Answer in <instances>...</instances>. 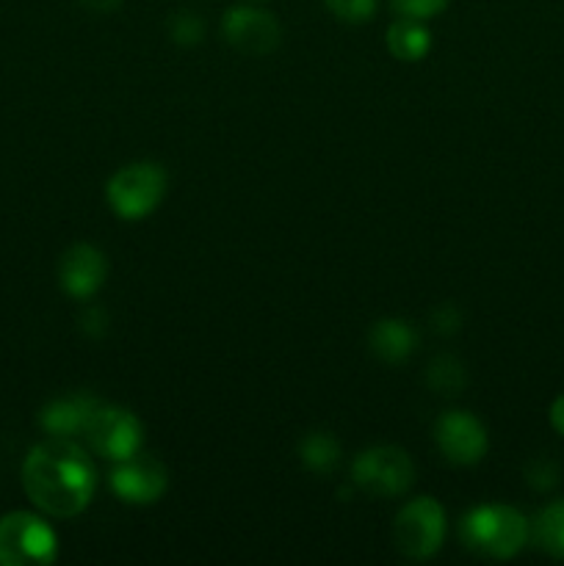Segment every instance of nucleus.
<instances>
[{
	"label": "nucleus",
	"instance_id": "f257e3e1",
	"mask_svg": "<svg viewBox=\"0 0 564 566\" xmlns=\"http://www.w3.org/2000/svg\"><path fill=\"white\" fill-rule=\"evenodd\" d=\"M22 486L28 501L50 517H77L92 503L97 470L81 446L66 437H50L28 451Z\"/></svg>",
	"mask_w": 564,
	"mask_h": 566
},
{
	"label": "nucleus",
	"instance_id": "f03ea898",
	"mask_svg": "<svg viewBox=\"0 0 564 566\" xmlns=\"http://www.w3.org/2000/svg\"><path fill=\"white\" fill-rule=\"evenodd\" d=\"M529 523L512 506H479L464 514L459 536L468 551L490 558H514L529 542Z\"/></svg>",
	"mask_w": 564,
	"mask_h": 566
},
{
	"label": "nucleus",
	"instance_id": "7ed1b4c3",
	"mask_svg": "<svg viewBox=\"0 0 564 566\" xmlns=\"http://www.w3.org/2000/svg\"><path fill=\"white\" fill-rule=\"evenodd\" d=\"M166 171L160 164L138 160V164L122 166L108 180L105 197L111 210L125 221H142L153 213L166 193Z\"/></svg>",
	"mask_w": 564,
	"mask_h": 566
},
{
	"label": "nucleus",
	"instance_id": "20e7f679",
	"mask_svg": "<svg viewBox=\"0 0 564 566\" xmlns=\"http://www.w3.org/2000/svg\"><path fill=\"white\" fill-rule=\"evenodd\" d=\"M55 558L59 539L39 514L11 512L0 520V566H48Z\"/></svg>",
	"mask_w": 564,
	"mask_h": 566
},
{
	"label": "nucleus",
	"instance_id": "39448f33",
	"mask_svg": "<svg viewBox=\"0 0 564 566\" xmlns=\"http://www.w3.org/2000/svg\"><path fill=\"white\" fill-rule=\"evenodd\" d=\"M446 539V509L435 497H415L393 523V542L401 556L412 562H426L435 556Z\"/></svg>",
	"mask_w": 564,
	"mask_h": 566
},
{
	"label": "nucleus",
	"instance_id": "423d86ee",
	"mask_svg": "<svg viewBox=\"0 0 564 566\" xmlns=\"http://www.w3.org/2000/svg\"><path fill=\"white\" fill-rule=\"evenodd\" d=\"M83 437L92 451L108 462H125V459L136 457L144 442V431L136 415L116 403H97Z\"/></svg>",
	"mask_w": 564,
	"mask_h": 566
},
{
	"label": "nucleus",
	"instance_id": "0eeeda50",
	"mask_svg": "<svg viewBox=\"0 0 564 566\" xmlns=\"http://www.w3.org/2000/svg\"><path fill=\"white\" fill-rule=\"evenodd\" d=\"M354 484L376 497H396L412 486L415 468L404 448L376 446L354 459Z\"/></svg>",
	"mask_w": 564,
	"mask_h": 566
},
{
	"label": "nucleus",
	"instance_id": "6e6552de",
	"mask_svg": "<svg viewBox=\"0 0 564 566\" xmlns=\"http://www.w3.org/2000/svg\"><path fill=\"white\" fill-rule=\"evenodd\" d=\"M111 490L130 506H153L169 490V473L158 459L138 451L136 457L116 462L111 473Z\"/></svg>",
	"mask_w": 564,
	"mask_h": 566
},
{
	"label": "nucleus",
	"instance_id": "1a4fd4ad",
	"mask_svg": "<svg viewBox=\"0 0 564 566\" xmlns=\"http://www.w3.org/2000/svg\"><path fill=\"white\" fill-rule=\"evenodd\" d=\"M224 39L247 55H269L282 39V28L271 11L258 6H232L221 20Z\"/></svg>",
	"mask_w": 564,
	"mask_h": 566
},
{
	"label": "nucleus",
	"instance_id": "9d476101",
	"mask_svg": "<svg viewBox=\"0 0 564 566\" xmlns=\"http://www.w3.org/2000/svg\"><path fill=\"white\" fill-rule=\"evenodd\" d=\"M435 440L440 446L442 457L451 464H476L484 459L487 446V429L476 415L464 412V409H451L442 415L435 426Z\"/></svg>",
	"mask_w": 564,
	"mask_h": 566
},
{
	"label": "nucleus",
	"instance_id": "9b49d317",
	"mask_svg": "<svg viewBox=\"0 0 564 566\" xmlns=\"http://www.w3.org/2000/svg\"><path fill=\"white\" fill-rule=\"evenodd\" d=\"M108 276V263L92 243H75L64 252L59 263V282L72 298H92Z\"/></svg>",
	"mask_w": 564,
	"mask_h": 566
},
{
	"label": "nucleus",
	"instance_id": "f8f14e48",
	"mask_svg": "<svg viewBox=\"0 0 564 566\" xmlns=\"http://www.w3.org/2000/svg\"><path fill=\"white\" fill-rule=\"evenodd\" d=\"M97 398L86 396V392L55 398V401H50L48 407L39 412V423H42V429L48 431L50 437H66V440H72V437L86 431V423L88 418H92L94 409H97Z\"/></svg>",
	"mask_w": 564,
	"mask_h": 566
},
{
	"label": "nucleus",
	"instance_id": "ddd939ff",
	"mask_svg": "<svg viewBox=\"0 0 564 566\" xmlns=\"http://www.w3.org/2000/svg\"><path fill=\"white\" fill-rule=\"evenodd\" d=\"M370 348L379 359L385 363H404L409 354L415 352V343H418V332L401 318H382L376 321L374 329H370Z\"/></svg>",
	"mask_w": 564,
	"mask_h": 566
},
{
	"label": "nucleus",
	"instance_id": "4468645a",
	"mask_svg": "<svg viewBox=\"0 0 564 566\" xmlns=\"http://www.w3.org/2000/svg\"><path fill=\"white\" fill-rule=\"evenodd\" d=\"M429 48H431V33L420 20L401 17V20H396L390 28H387V50H390L396 59L420 61L426 53H429Z\"/></svg>",
	"mask_w": 564,
	"mask_h": 566
},
{
	"label": "nucleus",
	"instance_id": "2eb2a0df",
	"mask_svg": "<svg viewBox=\"0 0 564 566\" xmlns=\"http://www.w3.org/2000/svg\"><path fill=\"white\" fill-rule=\"evenodd\" d=\"M299 457H302V464L313 473L324 475L332 473L341 462V446L332 434L326 431H310L302 442H299Z\"/></svg>",
	"mask_w": 564,
	"mask_h": 566
},
{
	"label": "nucleus",
	"instance_id": "dca6fc26",
	"mask_svg": "<svg viewBox=\"0 0 564 566\" xmlns=\"http://www.w3.org/2000/svg\"><path fill=\"white\" fill-rule=\"evenodd\" d=\"M536 545L553 558H564V497L553 501L534 520Z\"/></svg>",
	"mask_w": 564,
	"mask_h": 566
},
{
	"label": "nucleus",
	"instance_id": "f3484780",
	"mask_svg": "<svg viewBox=\"0 0 564 566\" xmlns=\"http://www.w3.org/2000/svg\"><path fill=\"white\" fill-rule=\"evenodd\" d=\"M426 379H429V387L435 392L453 396V392H459L464 387V368L453 357H437L431 359Z\"/></svg>",
	"mask_w": 564,
	"mask_h": 566
},
{
	"label": "nucleus",
	"instance_id": "a211bd4d",
	"mask_svg": "<svg viewBox=\"0 0 564 566\" xmlns=\"http://www.w3.org/2000/svg\"><path fill=\"white\" fill-rule=\"evenodd\" d=\"M169 36H171V42L182 44V48L199 44L205 36L202 20H199V17H194L191 11H177V14L169 17Z\"/></svg>",
	"mask_w": 564,
	"mask_h": 566
},
{
	"label": "nucleus",
	"instance_id": "6ab92c4d",
	"mask_svg": "<svg viewBox=\"0 0 564 566\" xmlns=\"http://www.w3.org/2000/svg\"><path fill=\"white\" fill-rule=\"evenodd\" d=\"M324 3L337 20L352 22V25L368 22L376 14V0H324Z\"/></svg>",
	"mask_w": 564,
	"mask_h": 566
},
{
	"label": "nucleus",
	"instance_id": "aec40b11",
	"mask_svg": "<svg viewBox=\"0 0 564 566\" xmlns=\"http://www.w3.org/2000/svg\"><path fill=\"white\" fill-rule=\"evenodd\" d=\"M393 9L401 17H409V20H431V17L442 14L448 6V0H390Z\"/></svg>",
	"mask_w": 564,
	"mask_h": 566
},
{
	"label": "nucleus",
	"instance_id": "412c9836",
	"mask_svg": "<svg viewBox=\"0 0 564 566\" xmlns=\"http://www.w3.org/2000/svg\"><path fill=\"white\" fill-rule=\"evenodd\" d=\"M525 475H529V481L536 486V490H547V486L556 484L558 470L553 468L551 462H545V459H536V462H531L529 473Z\"/></svg>",
	"mask_w": 564,
	"mask_h": 566
},
{
	"label": "nucleus",
	"instance_id": "4be33fe9",
	"mask_svg": "<svg viewBox=\"0 0 564 566\" xmlns=\"http://www.w3.org/2000/svg\"><path fill=\"white\" fill-rule=\"evenodd\" d=\"M431 321H435V329L442 332V335H453V332L462 326V315H459L453 307H440Z\"/></svg>",
	"mask_w": 564,
	"mask_h": 566
},
{
	"label": "nucleus",
	"instance_id": "5701e85b",
	"mask_svg": "<svg viewBox=\"0 0 564 566\" xmlns=\"http://www.w3.org/2000/svg\"><path fill=\"white\" fill-rule=\"evenodd\" d=\"M551 426L564 437V396H558L556 401L551 403Z\"/></svg>",
	"mask_w": 564,
	"mask_h": 566
},
{
	"label": "nucleus",
	"instance_id": "b1692460",
	"mask_svg": "<svg viewBox=\"0 0 564 566\" xmlns=\"http://www.w3.org/2000/svg\"><path fill=\"white\" fill-rule=\"evenodd\" d=\"M77 3L86 6V9H92V11H100V14H105V11L119 9L122 0H77Z\"/></svg>",
	"mask_w": 564,
	"mask_h": 566
},
{
	"label": "nucleus",
	"instance_id": "393cba45",
	"mask_svg": "<svg viewBox=\"0 0 564 566\" xmlns=\"http://www.w3.org/2000/svg\"><path fill=\"white\" fill-rule=\"evenodd\" d=\"M252 3H265V0H252Z\"/></svg>",
	"mask_w": 564,
	"mask_h": 566
}]
</instances>
